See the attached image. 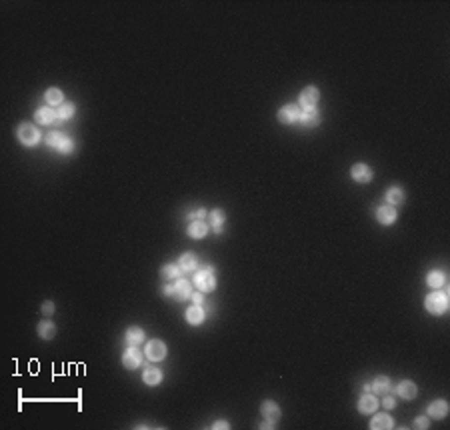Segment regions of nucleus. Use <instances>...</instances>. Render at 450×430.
Instances as JSON below:
<instances>
[{
	"label": "nucleus",
	"mask_w": 450,
	"mask_h": 430,
	"mask_svg": "<svg viewBox=\"0 0 450 430\" xmlns=\"http://www.w3.org/2000/svg\"><path fill=\"white\" fill-rule=\"evenodd\" d=\"M38 334L42 336L44 340H50L52 336L56 334V326H54L50 320H44V322H40V324H38Z\"/></svg>",
	"instance_id": "c85d7f7f"
},
{
	"label": "nucleus",
	"mask_w": 450,
	"mask_h": 430,
	"mask_svg": "<svg viewBox=\"0 0 450 430\" xmlns=\"http://www.w3.org/2000/svg\"><path fill=\"white\" fill-rule=\"evenodd\" d=\"M206 234H208V224L202 222V220H194L188 226V236L190 238H204Z\"/></svg>",
	"instance_id": "412c9836"
},
{
	"label": "nucleus",
	"mask_w": 450,
	"mask_h": 430,
	"mask_svg": "<svg viewBox=\"0 0 450 430\" xmlns=\"http://www.w3.org/2000/svg\"><path fill=\"white\" fill-rule=\"evenodd\" d=\"M350 174H352V178H354L356 182H360V184H364V182H370V180H372V170H370V166H366V164H354L352 170H350Z\"/></svg>",
	"instance_id": "f8f14e48"
},
{
	"label": "nucleus",
	"mask_w": 450,
	"mask_h": 430,
	"mask_svg": "<svg viewBox=\"0 0 450 430\" xmlns=\"http://www.w3.org/2000/svg\"><path fill=\"white\" fill-rule=\"evenodd\" d=\"M52 312H54V304H52V302H44V304H42V314L50 316Z\"/></svg>",
	"instance_id": "72a5a7b5"
},
{
	"label": "nucleus",
	"mask_w": 450,
	"mask_h": 430,
	"mask_svg": "<svg viewBox=\"0 0 450 430\" xmlns=\"http://www.w3.org/2000/svg\"><path fill=\"white\" fill-rule=\"evenodd\" d=\"M126 342L132 344V346L142 344V342H144V332H142L140 328H130V330L126 332Z\"/></svg>",
	"instance_id": "cd10ccee"
},
{
	"label": "nucleus",
	"mask_w": 450,
	"mask_h": 430,
	"mask_svg": "<svg viewBox=\"0 0 450 430\" xmlns=\"http://www.w3.org/2000/svg\"><path fill=\"white\" fill-rule=\"evenodd\" d=\"M46 144L56 148L58 152H62V154H70V152L74 150V142L62 132H50L46 136Z\"/></svg>",
	"instance_id": "7ed1b4c3"
},
{
	"label": "nucleus",
	"mask_w": 450,
	"mask_h": 430,
	"mask_svg": "<svg viewBox=\"0 0 450 430\" xmlns=\"http://www.w3.org/2000/svg\"><path fill=\"white\" fill-rule=\"evenodd\" d=\"M374 392H378V394H386L388 390H390V380L386 378V376H378V378H374V382H372V386H370Z\"/></svg>",
	"instance_id": "7c9ffc66"
},
{
	"label": "nucleus",
	"mask_w": 450,
	"mask_h": 430,
	"mask_svg": "<svg viewBox=\"0 0 450 430\" xmlns=\"http://www.w3.org/2000/svg\"><path fill=\"white\" fill-rule=\"evenodd\" d=\"M186 320L192 326H198V324L204 322V308H202L200 304H194V306H190V308L186 310Z\"/></svg>",
	"instance_id": "dca6fc26"
},
{
	"label": "nucleus",
	"mask_w": 450,
	"mask_h": 430,
	"mask_svg": "<svg viewBox=\"0 0 450 430\" xmlns=\"http://www.w3.org/2000/svg\"><path fill=\"white\" fill-rule=\"evenodd\" d=\"M278 120L282 124H294V122L300 120V108L296 104H286L278 110Z\"/></svg>",
	"instance_id": "0eeeda50"
},
{
	"label": "nucleus",
	"mask_w": 450,
	"mask_h": 430,
	"mask_svg": "<svg viewBox=\"0 0 450 430\" xmlns=\"http://www.w3.org/2000/svg\"><path fill=\"white\" fill-rule=\"evenodd\" d=\"M192 302L194 304H202V300H204V296H202V292H192Z\"/></svg>",
	"instance_id": "f704fd0d"
},
{
	"label": "nucleus",
	"mask_w": 450,
	"mask_h": 430,
	"mask_svg": "<svg viewBox=\"0 0 450 430\" xmlns=\"http://www.w3.org/2000/svg\"><path fill=\"white\" fill-rule=\"evenodd\" d=\"M382 406H384V408H394V406H396V400H394L392 396H388V394H386V396H384V400H382Z\"/></svg>",
	"instance_id": "473e14b6"
},
{
	"label": "nucleus",
	"mask_w": 450,
	"mask_h": 430,
	"mask_svg": "<svg viewBox=\"0 0 450 430\" xmlns=\"http://www.w3.org/2000/svg\"><path fill=\"white\" fill-rule=\"evenodd\" d=\"M178 266H180V270L182 272H194L196 270V256L192 254V252H184L182 256H180V260H178Z\"/></svg>",
	"instance_id": "aec40b11"
},
{
	"label": "nucleus",
	"mask_w": 450,
	"mask_h": 430,
	"mask_svg": "<svg viewBox=\"0 0 450 430\" xmlns=\"http://www.w3.org/2000/svg\"><path fill=\"white\" fill-rule=\"evenodd\" d=\"M122 364H124V368H128V370H134V368H138L142 364V352L136 346H130L122 354Z\"/></svg>",
	"instance_id": "1a4fd4ad"
},
{
	"label": "nucleus",
	"mask_w": 450,
	"mask_h": 430,
	"mask_svg": "<svg viewBox=\"0 0 450 430\" xmlns=\"http://www.w3.org/2000/svg\"><path fill=\"white\" fill-rule=\"evenodd\" d=\"M378 408V398L372 396V394H362L360 396V400H358V410L360 414H372L376 412Z\"/></svg>",
	"instance_id": "9b49d317"
},
{
	"label": "nucleus",
	"mask_w": 450,
	"mask_h": 430,
	"mask_svg": "<svg viewBox=\"0 0 450 430\" xmlns=\"http://www.w3.org/2000/svg\"><path fill=\"white\" fill-rule=\"evenodd\" d=\"M396 216H398V214H396V210H394L392 204H384V206H378L376 208V220L380 224H384V226L392 224L396 220Z\"/></svg>",
	"instance_id": "6e6552de"
},
{
	"label": "nucleus",
	"mask_w": 450,
	"mask_h": 430,
	"mask_svg": "<svg viewBox=\"0 0 450 430\" xmlns=\"http://www.w3.org/2000/svg\"><path fill=\"white\" fill-rule=\"evenodd\" d=\"M142 380H144L148 386H156V384H160V380H162V372L158 370V368H154V366H148L146 370H144V374H142Z\"/></svg>",
	"instance_id": "6ab92c4d"
},
{
	"label": "nucleus",
	"mask_w": 450,
	"mask_h": 430,
	"mask_svg": "<svg viewBox=\"0 0 450 430\" xmlns=\"http://www.w3.org/2000/svg\"><path fill=\"white\" fill-rule=\"evenodd\" d=\"M318 98H320V92H318L314 86H306L302 92H300V96H298V104L302 106L304 110H310V108H314V106H316Z\"/></svg>",
	"instance_id": "39448f33"
},
{
	"label": "nucleus",
	"mask_w": 450,
	"mask_h": 430,
	"mask_svg": "<svg viewBox=\"0 0 450 430\" xmlns=\"http://www.w3.org/2000/svg\"><path fill=\"white\" fill-rule=\"evenodd\" d=\"M16 134H18L20 142L26 144V146H34V144L40 140L38 128H36L34 124H30V122H24V124H20L18 130H16Z\"/></svg>",
	"instance_id": "20e7f679"
},
{
	"label": "nucleus",
	"mask_w": 450,
	"mask_h": 430,
	"mask_svg": "<svg viewBox=\"0 0 450 430\" xmlns=\"http://www.w3.org/2000/svg\"><path fill=\"white\" fill-rule=\"evenodd\" d=\"M210 220H212V228H214V232H216V234H220V232H222V222L226 220L224 212H222L220 208L212 210V212H210Z\"/></svg>",
	"instance_id": "a878e982"
},
{
	"label": "nucleus",
	"mask_w": 450,
	"mask_h": 430,
	"mask_svg": "<svg viewBox=\"0 0 450 430\" xmlns=\"http://www.w3.org/2000/svg\"><path fill=\"white\" fill-rule=\"evenodd\" d=\"M194 216H196V218H198V220H200V218H204V216H206V210H204V208H200V210H198V212H196V214H194V212H192V214H190V218H194Z\"/></svg>",
	"instance_id": "e433bc0d"
},
{
	"label": "nucleus",
	"mask_w": 450,
	"mask_h": 430,
	"mask_svg": "<svg viewBox=\"0 0 450 430\" xmlns=\"http://www.w3.org/2000/svg\"><path fill=\"white\" fill-rule=\"evenodd\" d=\"M404 198H406V196H404V190L398 188V186L388 188V192H386V200H388L390 204H402Z\"/></svg>",
	"instance_id": "393cba45"
},
{
	"label": "nucleus",
	"mask_w": 450,
	"mask_h": 430,
	"mask_svg": "<svg viewBox=\"0 0 450 430\" xmlns=\"http://www.w3.org/2000/svg\"><path fill=\"white\" fill-rule=\"evenodd\" d=\"M416 392H418V388H416V384L412 380H402L396 386V394L400 398H404V400H412V398H416Z\"/></svg>",
	"instance_id": "4468645a"
},
{
	"label": "nucleus",
	"mask_w": 450,
	"mask_h": 430,
	"mask_svg": "<svg viewBox=\"0 0 450 430\" xmlns=\"http://www.w3.org/2000/svg\"><path fill=\"white\" fill-rule=\"evenodd\" d=\"M428 426H430V424H428V418H426V416H418V418L414 420V428H422V430H424V428H428Z\"/></svg>",
	"instance_id": "2f4dec72"
},
{
	"label": "nucleus",
	"mask_w": 450,
	"mask_h": 430,
	"mask_svg": "<svg viewBox=\"0 0 450 430\" xmlns=\"http://www.w3.org/2000/svg\"><path fill=\"white\" fill-rule=\"evenodd\" d=\"M172 296L178 298V300H186L192 296V284L190 280H182V278H178L174 284H172Z\"/></svg>",
	"instance_id": "9d476101"
},
{
	"label": "nucleus",
	"mask_w": 450,
	"mask_h": 430,
	"mask_svg": "<svg viewBox=\"0 0 450 430\" xmlns=\"http://www.w3.org/2000/svg\"><path fill=\"white\" fill-rule=\"evenodd\" d=\"M448 414V402L446 400H434L430 406H428V416H432L434 420H440V418H444Z\"/></svg>",
	"instance_id": "2eb2a0df"
},
{
	"label": "nucleus",
	"mask_w": 450,
	"mask_h": 430,
	"mask_svg": "<svg viewBox=\"0 0 450 430\" xmlns=\"http://www.w3.org/2000/svg\"><path fill=\"white\" fill-rule=\"evenodd\" d=\"M162 292H164L166 296H172V284H166V286L162 288Z\"/></svg>",
	"instance_id": "4c0bfd02"
},
{
	"label": "nucleus",
	"mask_w": 450,
	"mask_h": 430,
	"mask_svg": "<svg viewBox=\"0 0 450 430\" xmlns=\"http://www.w3.org/2000/svg\"><path fill=\"white\" fill-rule=\"evenodd\" d=\"M166 356V344L162 340H150L146 344V358L152 362H160Z\"/></svg>",
	"instance_id": "423d86ee"
},
{
	"label": "nucleus",
	"mask_w": 450,
	"mask_h": 430,
	"mask_svg": "<svg viewBox=\"0 0 450 430\" xmlns=\"http://www.w3.org/2000/svg\"><path fill=\"white\" fill-rule=\"evenodd\" d=\"M44 100H46V104H50V106H54V104H62V100H64V94L62 92H60L58 88H48L46 90V94H44Z\"/></svg>",
	"instance_id": "5701e85b"
},
{
	"label": "nucleus",
	"mask_w": 450,
	"mask_h": 430,
	"mask_svg": "<svg viewBox=\"0 0 450 430\" xmlns=\"http://www.w3.org/2000/svg\"><path fill=\"white\" fill-rule=\"evenodd\" d=\"M424 306H426V310L430 314H444L446 308H448V296H446V292H438V290L430 292L426 296V300H424Z\"/></svg>",
	"instance_id": "f257e3e1"
},
{
	"label": "nucleus",
	"mask_w": 450,
	"mask_h": 430,
	"mask_svg": "<svg viewBox=\"0 0 450 430\" xmlns=\"http://www.w3.org/2000/svg\"><path fill=\"white\" fill-rule=\"evenodd\" d=\"M72 114H74V104L72 102L60 104L56 108V118H60V120H68V118H72Z\"/></svg>",
	"instance_id": "c756f323"
},
{
	"label": "nucleus",
	"mask_w": 450,
	"mask_h": 430,
	"mask_svg": "<svg viewBox=\"0 0 450 430\" xmlns=\"http://www.w3.org/2000/svg\"><path fill=\"white\" fill-rule=\"evenodd\" d=\"M180 272H182V270H180V266H176V264H166L162 270H160V274H162V278L164 280H178V276H180Z\"/></svg>",
	"instance_id": "bb28decb"
},
{
	"label": "nucleus",
	"mask_w": 450,
	"mask_h": 430,
	"mask_svg": "<svg viewBox=\"0 0 450 430\" xmlns=\"http://www.w3.org/2000/svg\"><path fill=\"white\" fill-rule=\"evenodd\" d=\"M394 426V420L390 418L386 412H380V414H374V418L370 420V428L372 430H382V428H392Z\"/></svg>",
	"instance_id": "f3484780"
},
{
	"label": "nucleus",
	"mask_w": 450,
	"mask_h": 430,
	"mask_svg": "<svg viewBox=\"0 0 450 430\" xmlns=\"http://www.w3.org/2000/svg\"><path fill=\"white\" fill-rule=\"evenodd\" d=\"M444 280H446V274L440 272V270H432V272H428V276H426V282H428V286H432V288H440V286L444 284Z\"/></svg>",
	"instance_id": "b1692460"
},
{
	"label": "nucleus",
	"mask_w": 450,
	"mask_h": 430,
	"mask_svg": "<svg viewBox=\"0 0 450 430\" xmlns=\"http://www.w3.org/2000/svg\"><path fill=\"white\" fill-rule=\"evenodd\" d=\"M260 412H262V416H264L268 422H278V418H280V408H278V404L272 402V400L262 402Z\"/></svg>",
	"instance_id": "ddd939ff"
},
{
	"label": "nucleus",
	"mask_w": 450,
	"mask_h": 430,
	"mask_svg": "<svg viewBox=\"0 0 450 430\" xmlns=\"http://www.w3.org/2000/svg\"><path fill=\"white\" fill-rule=\"evenodd\" d=\"M228 426H230V424H228L226 420H218V422H214V424H212V428H218V430H222V428H228Z\"/></svg>",
	"instance_id": "c9c22d12"
},
{
	"label": "nucleus",
	"mask_w": 450,
	"mask_h": 430,
	"mask_svg": "<svg viewBox=\"0 0 450 430\" xmlns=\"http://www.w3.org/2000/svg\"><path fill=\"white\" fill-rule=\"evenodd\" d=\"M194 284L200 292H210L216 288V280H214V272L212 266H204L202 270H198L194 274Z\"/></svg>",
	"instance_id": "f03ea898"
},
{
	"label": "nucleus",
	"mask_w": 450,
	"mask_h": 430,
	"mask_svg": "<svg viewBox=\"0 0 450 430\" xmlns=\"http://www.w3.org/2000/svg\"><path fill=\"white\" fill-rule=\"evenodd\" d=\"M298 122H302V126H318V122H320V112L316 108H310V110H304L302 114H300V120Z\"/></svg>",
	"instance_id": "a211bd4d"
},
{
	"label": "nucleus",
	"mask_w": 450,
	"mask_h": 430,
	"mask_svg": "<svg viewBox=\"0 0 450 430\" xmlns=\"http://www.w3.org/2000/svg\"><path fill=\"white\" fill-rule=\"evenodd\" d=\"M54 118H56V110H52V106H42L36 110V120L40 124H50V122H54Z\"/></svg>",
	"instance_id": "4be33fe9"
}]
</instances>
